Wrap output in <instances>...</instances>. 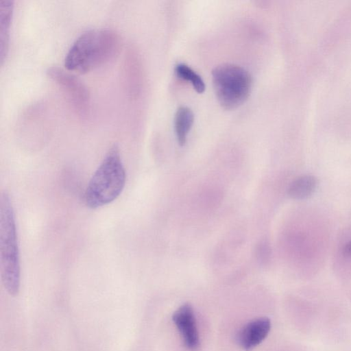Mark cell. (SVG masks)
I'll use <instances>...</instances> for the list:
<instances>
[{"label":"cell","instance_id":"cell-1","mask_svg":"<svg viewBox=\"0 0 351 351\" xmlns=\"http://www.w3.org/2000/svg\"><path fill=\"white\" fill-rule=\"evenodd\" d=\"M121 39L108 29H94L82 34L73 43L64 59L65 68L88 73L111 60L119 53Z\"/></svg>","mask_w":351,"mask_h":351},{"label":"cell","instance_id":"cell-2","mask_svg":"<svg viewBox=\"0 0 351 351\" xmlns=\"http://www.w3.org/2000/svg\"><path fill=\"white\" fill-rule=\"evenodd\" d=\"M125 178L119 147L114 145L88 182L84 197L86 205L97 208L113 202L123 190Z\"/></svg>","mask_w":351,"mask_h":351},{"label":"cell","instance_id":"cell-3","mask_svg":"<svg viewBox=\"0 0 351 351\" xmlns=\"http://www.w3.org/2000/svg\"><path fill=\"white\" fill-rule=\"evenodd\" d=\"M0 272L3 285L12 295L20 287V263L14 213L9 195L0 197Z\"/></svg>","mask_w":351,"mask_h":351},{"label":"cell","instance_id":"cell-4","mask_svg":"<svg viewBox=\"0 0 351 351\" xmlns=\"http://www.w3.org/2000/svg\"><path fill=\"white\" fill-rule=\"evenodd\" d=\"M217 99L225 110H233L248 98L252 84L250 74L243 67L230 63L215 66L212 71Z\"/></svg>","mask_w":351,"mask_h":351},{"label":"cell","instance_id":"cell-5","mask_svg":"<svg viewBox=\"0 0 351 351\" xmlns=\"http://www.w3.org/2000/svg\"><path fill=\"white\" fill-rule=\"evenodd\" d=\"M47 73L70 99L78 112L84 114L88 110L90 95L85 84L69 71L57 67H49Z\"/></svg>","mask_w":351,"mask_h":351},{"label":"cell","instance_id":"cell-6","mask_svg":"<svg viewBox=\"0 0 351 351\" xmlns=\"http://www.w3.org/2000/svg\"><path fill=\"white\" fill-rule=\"evenodd\" d=\"M172 319L179 330L185 346L195 350L199 346V339L193 309L186 303L180 306L173 314Z\"/></svg>","mask_w":351,"mask_h":351},{"label":"cell","instance_id":"cell-7","mask_svg":"<svg viewBox=\"0 0 351 351\" xmlns=\"http://www.w3.org/2000/svg\"><path fill=\"white\" fill-rule=\"evenodd\" d=\"M270 328L271 322L267 317L250 322L238 334L237 341L239 346L246 351L252 350L265 339Z\"/></svg>","mask_w":351,"mask_h":351},{"label":"cell","instance_id":"cell-8","mask_svg":"<svg viewBox=\"0 0 351 351\" xmlns=\"http://www.w3.org/2000/svg\"><path fill=\"white\" fill-rule=\"evenodd\" d=\"M13 8V1L7 0L0 1V56L1 64L8 51Z\"/></svg>","mask_w":351,"mask_h":351},{"label":"cell","instance_id":"cell-9","mask_svg":"<svg viewBox=\"0 0 351 351\" xmlns=\"http://www.w3.org/2000/svg\"><path fill=\"white\" fill-rule=\"evenodd\" d=\"M194 122V114L186 106L178 108L174 119V125L176 138L178 143L182 146L186 141V138Z\"/></svg>","mask_w":351,"mask_h":351},{"label":"cell","instance_id":"cell-10","mask_svg":"<svg viewBox=\"0 0 351 351\" xmlns=\"http://www.w3.org/2000/svg\"><path fill=\"white\" fill-rule=\"evenodd\" d=\"M317 185V178L311 175H304L293 180L289 189V195L294 199H305L313 195Z\"/></svg>","mask_w":351,"mask_h":351},{"label":"cell","instance_id":"cell-11","mask_svg":"<svg viewBox=\"0 0 351 351\" xmlns=\"http://www.w3.org/2000/svg\"><path fill=\"white\" fill-rule=\"evenodd\" d=\"M175 73L179 78L190 82L198 93L205 90V84L201 76L188 65L178 64L175 67Z\"/></svg>","mask_w":351,"mask_h":351},{"label":"cell","instance_id":"cell-12","mask_svg":"<svg viewBox=\"0 0 351 351\" xmlns=\"http://www.w3.org/2000/svg\"><path fill=\"white\" fill-rule=\"evenodd\" d=\"M269 256V248L266 243H261L257 248V256L261 262H265Z\"/></svg>","mask_w":351,"mask_h":351},{"label":"cell","instance_id":"cell-13","mask_svg":"<svg viewBox=\"0 0 351 351\" xmlns=\"http://www.w3.org/2000/svg\"><path fill=\"white\" fill-rule=\"evenodd\" d=\"M342 254L345 256L351 257V241L344 245L342 249Z\"/></svg>","mask_w":351,"mask_h":351}]
</instances>
